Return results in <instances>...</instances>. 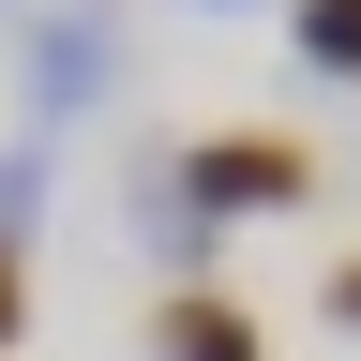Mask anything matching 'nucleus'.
I'll return each mask as SVG.
<instances>
[{
	"mask_svg": "<svg viewBox=\"0 0 361 361\" xmlns=\"http://www.w3.org/2000/svg\"><path fill=\"white\" fill-rule=\"evenodd\" d=\"M16 90H30V135H61L90 121L121 90V30H106V0H45V16L16 30Z\"/></svg>",
	"mask_w": 361,
	"mask_h": 361,
	"instance_id": "nucleus-1",
	"label": "nucleus"
},
{
	"mask_svg": "<svg viewBox=\"0 0 361 361\" xmlns=\"http://www.w3.org/2000/svg\"><path fill=\"white\" fill-rule=\"evenodd\" d=\"M286 45H301L331 90H361V0H286Z\"/></svg>",
	"mask_w": 361,
	"mask_h": 361,
	"instance_id": "nucleus-5",
	"label": "nucleus"
},
{
	"mask_svg": "<svg viewBox=\"0 0 361 361\" xmlns=\"http://www.w3.org/2000/svg\"><path fill=\"white\" fill-rule=\"evenodd\" d=\"M121 211H135V241H151V256L180 271V286H196V271L226 256V226L196 211V180H180V151H135V166H121Z\"/></svg>",
	"mask_w": 361,
	"mask_h": 361,
	"instance_id": "nucleus-3",
	"label": "nucleus"
},
{
	"mask_svg": "<svg viewBox=\"0 0 361 361\" xmlns=\"http://www.w3.org/2000/svg\"><path fill=\"white\" fill-rule=\"evenodd\" d=\"M151 361H271V331H256L226 286H166V301H151Z\"/></svg>",
	"mask_w": 361,
	"mask_h": 361,
	"instance_id": "nucleus-4",
	"label": "nucleus"
},
{
	"mask_svg": "<svg viewBox=\"0 0 361 361\" xmlns=\"http://www.w3.org/2000/svg\"><path fill=\"white\" fill-rule=\"evenodd\" d=\"M180 180H196L211 226H256V211H301V196H316V151H301L286 121H226V135L180 151Z\"/></svg>",
	"mask_w": 361,
	"mask_h": 361,
	"instance_id": "nucleus-2",
	"label": "nucleus"
},
{
	"mask_svg": "<svg viewBox=\"0 0 361 361\" xmlns=\"http://www.w3.org/2000/svg\"><path fill=\"white\" fill-rule=\"evenodd\" d=\"M16 346H30V256L0 241V361H16Z\"/></svg>",
	"mask_w": 361,
	"mask_h": 361,
	"instance_id": "nucleus-7",
	"label": "nucleus"
},
{
	"mask_svg": "<svg viewBox=\"0 0 361 361\" xmlns=\"http://www.w3.org/2000/svg\"><path fill=\"white\" fill-rule=\"evenodd\" d=\"M45 196H61V151H45V135H16V151H0V241H30Z\"/></svg>",
	"mask_w": 361,
	"mask_h": 361,
	"instance_id": "nucleus-6",
	"label": "nucleus"
},
{
	"mask_svg": "<svg viewBox=\"0 0 361 361\" xmlns=\"http://www.w3.org/2000/svg\"><path fill=\"white\" fill-rule=\"evenodd\" d=\"M196 16H256V0H196Z\"/></svg>",
	"mask_w": 361,
	"mask_h": 361,
	"instance_id": "nucleus-9",
	"label": "nucleus"
},
{
	"mask_svg": "<svg viewBox=\"0 0 361 361\" xmlns=\"http://www.w3.org/2000/svg\"><path fill=\"white\" fill-rule=\"evenodd\" d=\"M331 331H361V256H331Z\"/></svg>",
	"mask_w": 361,
	"mask_h": 361,
	"instance_id": "nucleus-8",
	"label": "nucleus"
}]
</instances>
